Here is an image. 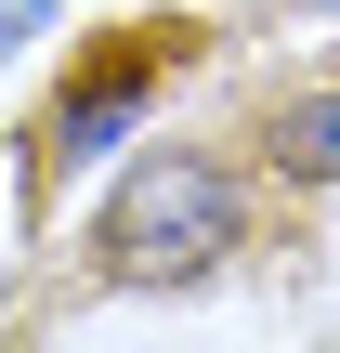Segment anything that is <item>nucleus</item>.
<instances>
[{
    "mask_svg": "<svg viewBox=\"0 0 340 353\" xmlns=\"http://www.w3.org/2000/svg\"><path fill=\"white\" fill-rule=\"evenodd\" d=\"M223 249H249V196H236V170L197 157V144L131 157L118 196H105V223H92V262H105L118 288H197Z\"/></svg>",
    "mask_w": 340,
    "mask_h": 353,
    "instance_id": "obj_1",
    "label": "nucleus"
},
{
    "mask_svg": "<svg viewBox=\"0 0 340 353\" xmlns=\"http://www.w3.org/2000/svg\"><path fill=\"white\" fill-rule=\"evenodd\" d=\"M170 65H197V26H105V52L52 92V118H39V157L66 170V157H105L131 118H144V92L170 79Z\"/></svg>",
    "mask_w": 340,
    "mask_h": 353,
    "instance_id": "obj_2",
    "label": "nucleus"
},
{
    "mask_svg": "<svg viewBox=\"0 0 340 353\" xmlns=\"http://www.w3.org/2000/svg\"><path fill=\"white\" fill-rule=\"evenodd\" d=\"M262 157H275L288 183H340V92H301V105H275V118H262Z\"/></svg>",
    "mask_w": 340,
    "mask_h": 353,
    "instance_id": "obj_3",
    "label": "nucleus"
},
{
    "mask_svg": "<svg viewBox=\"0 0 340 353\" xmlns=\"http://www.w3.org/2000/svg\"><path fill=\"white\" fill-rule=\"evenodd\" d=\"M26 26H52V0H0V52H13Z\"/></svg>",
    "mask_w": 340,
    "mask_h": 353,
    "instance_id": "obj_4",
    "label": "nucleus"
}]
</instances>
